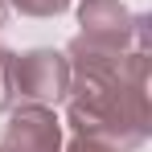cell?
<instances>
[{
  "label": "cell",
  "mask_w": 152,
  "mask_h": 152,
  "mask_svg": "<svg viewBox=\"0 0 152 152\" xmlns=\"http://www.w3.org/2000/svg\"><path fill=\"white\" fill-rule=\"evenodd\" d=\"M70 95L66 124L74 136H95L111 148L132 152L152 132L148 107V50H103L74 37L66 45Z\"/></svg>",
  "instance_id": "cell-1"
},
{
  "label": "cell",
  "mask_w": 152,
  "mask_h": 152,
  "mask_svg": "<svg viewBox=\"0 0 152 152\" xmlns=\"http://www.w3.org/2000/svg\"><path fill=\"white\" fill-rule=\"evenodd\" d=\"M0 74H4V95L8 107L17 103H66L70 95V62L66 53L53 50H29V53H8L0 50Z\"/></svg>",
  "instance_id": "cell-2"
},
{
  "label": "cell",
  "mask_w": 152,
  "mask_h": 152,
  "mask_svg": "<svg viewBox=\"0 0 152 152\" xmlns=\"http://www.w3.org/2000/svg\"><path fill=\"white\" fill-rule=\"evenodd\" d=\"M82 41L103 50H148V17L127 12L119 0H82L78 4Z\"/></svg>",
  "instance_id": "cell-3"
},
{
  "label": "cell",
  "mask_w": 152,
  "mask_h": 152,
  "mask_svg": "<svg viewBox=\"0 0 152 152\" xmlns=\"http://www.w3.org/2000/svg\"><path fill=\"white\" fill-rule=\"evenodd\" d=\"M0 152H62V119L53 107L17 103L0 136Z\"/></svg>",
  "instance_id": "cell-4"
},
{
  "label": "cell",
  "mask_w": 152,
  "mask_h": 152,
  "mask_svg": "<svg viewBox=\"0 0 152 152\" xmlns=\"http://www.w3.org/2000/svg\"><path fill=\"white\" fill-rule=\"evenodd\" d=\"M8 8H17L21 17H58L70 8V0H4Z\"/></svg>",
  "instance_id": "cell-5"
},
{
  "label": "cell",
  "mask_w": 152,
  "mask_h": 152,
  "mask_svg": "<svg viewBox=\"0 0 152 152\" xmlns=\"http://www.w3.org/2000/svg\"><path fill=\"white\" fill-rule=\"evenodd\" d=\"M62 152H119V148H111L107 140H95V136H74Z\"/></svg>",
  "instance_id": "cell-6"
},
{
  "label": "cell",
  "mask_w": 152,
  "mask_h": 152,
  "mask_svg": "<svg viewBox=\"0 0 152 152\" xmlns=\"http://www.w3.org/2000/svg\"><path fill=\"white\" fill-rule=\"evenodd\" d=\"M0 111H8V95H4V74H0Z\"/></svg>",
  "instance_id": "cell-7"
},
{
  "label": "cell",
  "mask_w": 152,
  "mask_h": 152,
  "mask_svg": "<svg viewBox=\"0 0 152 152\" xmlns=\"http://www.w3.org/2000/svg\"><path fill=\"white\" fill-rule=\"evenodd\" d=\"M8 25V4H4V0H0V29Z\"/></svg>",
  "instance_id": "cell-8"
}]
</instances>
